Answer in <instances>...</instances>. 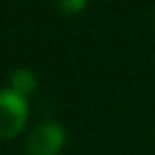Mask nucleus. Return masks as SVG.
<instances>
[{
  "instance_id": "f257e3e1",
  "label": "nucleus",
  "mask_w": 155,
  "mask_h": 155,
  "mask_svg": "<svg viewBox=\"0 0 155 155\" xmlns=\"http://www.w3.org/2000/svg\"><path fill=\"white\" fill-rule=\"evenodd\" d=\"M28 119L26 98L13 89H0V140L17 136Z\"/></svg>"
},
{
  "instance_id": "20e7f679",
  "label": "nucleus",
  "mask_w": 155,
  "mask_h": 155,
  "mask_svg": "<svg viewBox=\"0 0 155 155\" xmlns=\"http://www.w3.org/2000/svg\"><path fill=\"white\" fill-rule=\"evenodd\" d=\"M87 0H58V9L62 13H68V15H77L85 9Z\"/></svg>"
},
{
  "instance_id": "7ed1b4c3",
  "label": "nucleus",
  "mask_w": 155,
  "mask_h": 155,
  "mask_svg": "<svg viewBox=\"0 0 155 155\" xmlns=\"http://www.w3.org/2000/svg\"><path fill=\"white\" fill-rule=\"evenodd\" d=\"M11 89L19 96H28L36 89V74L28 68H17L13 74H11Z\"/></svg>"
},
{
  "instance_id": "f03ea898",
  "label": "nucleus",
  "mask_w": 155,
  "mask_h": 155,
  "mask_svg": "<svg viewBox=\"0 0 155 155\" xmlns=\"http://www.w3.org/2000/svg\"><path fill=\"white\" fill-rule=\"evenodd\" d=\"M66 142L64 127L58 123H43L34 127V132L28 136L26 153L28 155H58Z\"/></svg>"
}]
</instances>
